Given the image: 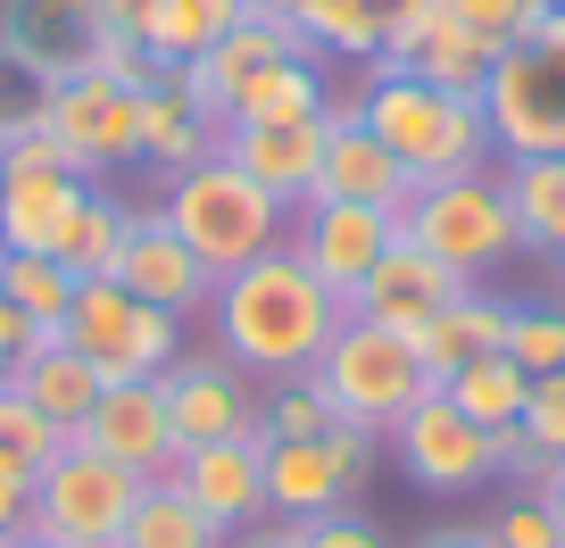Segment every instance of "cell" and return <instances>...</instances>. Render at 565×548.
Returning a JSON list of instances; mask_svg holds the SVG:
<instances>
[{
	"mask_svg": "<svg viewBox=\"0 0 565 548\" xmlns=\"http://www.w3.org/2000/svg\"><path fill=\"white\" fill-rule=\"evenodd\" d=\"M0 548H18V540H0Z\"/></svg>",
	"mask_w": 565,
	"mask_h": 548,
	"instance_id": "obj_53",
	"label": "cell"
},
{
	"mask_svg": "<svg viewBox=\"0 0 565 548\" xmlns=\"http://www.w3.org/2000/svg\"><path fill=\"white\" fill-rule=\"evenodd\" d=\"M67 341L108 383H159L183 357V316L134 300L117 275H84V283H75V308H67Z\"/></svg>",
	"mask_w": 565,
	"mask_h": 548,
	"instance_id": "obj_8",
	"label": "cell"
},
{
	"mask_svg": "<svg viewBox=\"0 0 565 548\" xmlns=\"http://www.w3.org/2000/svg\"><path fill=\"white\" fill-rule=\"evenodd\" d=\"M557 275H565V266H557ZM557 300H565V291H557Z\"/></svg>",
	"mask_w": 565,
	"mask_h": 548,
	"instance_id": "obj_54",
	"label": "cell"
},
{
	"mask_svg": "<svg viewBox=\"0 0 565 548\" xmlns=\"http://www.w3.org/2000/svg\"><path fill=\"white\" fill-rule=\"evenodd\" d=\"M0 108H9V100H0Z\"/></svg>",
	"mask_w": 565,
	"mask_h": 548,
	"instance_id": "obj_55",
	"label": "cell"
},
{
	"mask_svg": "<svg viewBox=\"0 0 565 548\" xmlns=\"http://www.w3.org/2000/svg\"><path fill=\"white\" fill-rule=\"evenodd\" d=\"M25 350H34V324H25L9 300H0V390H9V374H18V357H25Z\"/></svg>",
	"mask_w": 565,
	"mask_h": 548,
	"instance_id": "obj_45",
	"label": "cell"
},
{
	"mask_svg": "<svg viewBox=\"0 0 565 548\" xmlns=\"http://www.w3.org/2000/svg\"><path fill=\"white\" fill-rule=\"evenodd\" d=\"M291 531V548H391V531L374 524V515L341 507V515H317V524H282Z\"/></svg>",
	"mask_w": 565,
	"mask_h": 548,
	"instance_id": "obj_43",
	"label": "cell"
},
{
	"mask_svg": "<svg viewBox=\"0 0 565 548\" xmlns=\"http://www.w3.org/2000/svg\"><path fill=\"white\" fill-rule=\"evenodd\" d=\"M508 357L524 374H565V300H515Z\"/></svg>",
	"mask_w": 565,
	"mask_h": 548,
	"instance_id": "obj_36",
	"label": "cell"
},
{
	"mask_svg": "<svg viewBox=\"0 0 565 548\" xmlns=\"http://www.w3.org/2000/svg\"><path fill=\"white\" fill-rule=\"evenodd\" d=\"M399 233L416 249H433L458 283H482L491 266H508L515 249H524L515 241V208H508V192H499V166L449 175V183H416V200L399 208Z\"/></svg>",
	"mask_w": 565,
	"mask_h": 548,
	"instance_id": "obj_5",
	"label": "cell"
},
{
	"mask_svg": "<svg viewBox=\"0 0 565 548\" xmlns=\"http://www.w3.org/2000/svg\"><path fill=\"white\" fill-rule=\"evenodd\" d=\"M9 390H18V399H34L42 416H51V425H58V432H67V441H75V432H84V416H92V407H100L108 374L92 366V357L75 350L67 333H42L34 350L18 357V374H9Z\"/></svg>",
	"mask_w": 565,
	"mask_h": 548,
	"instance_id": "obj_23",
	"label": "cell"
},
{
	"mask_svg": "<svg viewBox=\"0 0 565 548\" xmlns=\"http://www.w3.org/2000/svg\"><path fill=\"white\" fill-rule=\"evenodd\" d=\"M499 192L515 208V241L565 266V159H499Z\"/></svg>",
	"mask_w": 565,
	"mask_h": 548,
	"instance_id": "obj_26",
	"label": "cell"
},
{
	"mask_svg": "<svg viewBox=\"0 0 565 548\" xmlns=\"http://www.w3.org/2000/svg\"><path fill=\"white\" fill-rule=\"evenodd\" d=\"M18 548H67V540H18Z\"/></svg>",
	"mask_w": 565,
	"mask_h": 548,
	"instance_id": "obj_50",
	"label": "cell"
},
{
	"mask_svg": "<svg viewBox=\"0 0 565 548\" xmlns=\"http://www.w3.org/2000/svg\"><path fill=\"white\" fill-rule=\"evenodd\" d=\"M383 432L366 425H333L317 441H266V524H317L366 498Z\"/></svg>",
	"mask_w": 565,
	"mask_h": 548,
	"instance_id": "obj_7",
	"label": "cell"
},
{
	"mask_svg": "<svg viewBox=\"0 0 565 548\" xmlns=\"http://www.w3.org/2000/svg\"><path fill=\"white\" fill-rule=\"evenodd\" d=\"M416 548H491V540H482V524H458V531H424Z\"/></svg>",
	"mask_w": 565,
	"mask_h": 548,
	"instance_id": "obj_47",
	"label": "cell"
},
{
	"mask_svg": "<svg viewBox=\"0 0 565 548\" xmlns=\"http://www.w3.org/2000/svg\"><path fill=\"white\" fill-rule=\"evenodd\" d=\"M134 216H141V208H125V200L92 192L84 216H75V233H67V249H58V266H75V275H117L125 241H134Z\"/></svg>",
	"mask_w": 565,
	"mask_h": 548,
	"instance_id": "obj_34",
	"label": "cell"
},
{
	"mask_svg": "<svg viewBox=\"0 0 565 548\" xmlns=\"http://www.w3.org/2000/svg\"><path fill=\"white\" fill-rule=\"evenodd\" d=\"M92 34H100V0H9V25H0V58L25 67L42 92L67 84L84 67Z\"/></svg>",
	"mask_w": 565,
	"mask_h": 548,
	"instance_id": "obj_19",
	"label": "cell"
},
{
	"mask_svg": "<svg viewBox=\"0 0 565 548\" xmlns=\"http://www.w3.org/2000/svg\"><path fill=\"white\" fill-rule=\"evenodd\" d=\"M317 383H324V399L341 407V425L391 432L407 407L433 390V374H424V357H416V341H407V333H383V324L350 316L333 341H324Z\"/></svg>",
	"mask_w": 565,
	"mask_h": 548,
	"instance_id": "obj_6",
	"label": "cell"
},
{
	"mask_svg": "<svg viewBox=\"0 0 565 548\" xmlns=\"http://www.w3.org/2000/svg\"><path fill=\"white\" fill-rule=\"evenodd\" d=\"M92 192H100L92 175H18V183H0V241H9V258H58Z\"/></svg>",
	"mask_w": 565,
	"mask_h": 548,
	"instance_id": "obj_22",
	"label": "cell"
},
{
	"mask_svg": "<svg viewBox=\"0 0 565 548\" xmlns=\"http://www.w3.org/2000/svg\"><path fill=\"white\" fill-rule=\"evenodd\" d=\"M258 9H282V0H258Z\"/></svg>",
	"mask_w": 565,
	"mask_h": 548,
	"instance_id": "obj_52",
	"label": "cell"
},
{
	"mask_svg": "<svg viewBox=\"0 0 565 548\" xmlns=\"http://www.w3.org/2000/svg\"><path fill=\"white\" fill-rule=\"evenodd\" d=\"M209 150H216V117H200L175 75H159V84L141 92V117H134V159L159 166V175H183V166H200Z\"/></svg>",
	"mask_w": 565,
	"mask_h": 548,
	"instance_id": "obj_25",
	"label": "cell"
},
{
	"mask_svg": "<svg viewBox=\"0 0 565 548\" xmlns=\"http://www.w3.org/2000/svg\"><path fill=\"white\" fill-rule=\"evenodd\" d=\"M515 432H524L532 449H548V458L565 465V374H532V390H524V416H515Z\"/></svg>",
	"mask_w": 565,
	"mask_h": 548,
	"instance_id": "obj_41",
	"label": "cell"
},
{
	"mask_svg": "<svg viewBox=\"0 0 565 548\" xmlns=\"http://www.w3.org/2000/svg\"><path fill=\"white\" fill-rule=\"evenodd\" d=\"M0 540H34V474H0Z\"/></svg>",
	"mask_w": 565,
	"mask_h": 548,
	"instance_id": "obj_44",
	"label": "cell"
},
{
	"mask_svg": "<svg viewBox=\"0 0 565 548\" xmlns=\"http://www.w3.org/2000/svg\"><path fill=\"white\" fill-rule=\"evenodd\" d=\"M482 540L491 548H565V531H557V515H548L541 491H508L482 515Z\"/></svg>",
	"mask_w": 565,
	"mask_h": 548,
	"instance_id": "obj_38",
	"label": "cell"
},
{
	"mask_svg": "<svg viewBox=\"0 0 565 548\" xmlns=\"http://www.w3.org/2000/svg\"><path fill=\"white\" fill-rule=\"evenodd\" d=\"M458 275H449L433 249H416L399 233V241L383 249V258L366 266V283L350 291V316H366V324H383V333H424V324L441 316L449 300H458Z\"/></svg>",
	"mask_w": 565,
	"mask_h": 548,
	"instance_id": "obj_15",
	"label": "cell"
},
{
	"mask_svg": "<svg viewBox=\"0 0 565 548\" xmlns=\"http://www.w3.org/2000/svg\"><path fill=\"white\" fill-rule=\"evenodd\" d=\"M441 390H449V399L466 407V416H475L482 432H508L515 416H524V390H532V374L515 366L508 350H491V357H466V366L449 374Z\"/></svg>",
	"mask_w": 565,
	"mask_h": 548,
	"instance_id": "obj_32",
	"label": "cell"
},
{
	"mask_svg": "<svg viewBox=\"0 0 565 548\" xmlns=\"http://www.w3.org/2000/svg\"><path fill=\"white\" fill-rule=\"evenodd\" d=\"M282 18L300 25L308 58H358V67H374L383 58V9L374 0H282Z\"/></svg>",
	"mask_w": 565,
	"mask_h": 548,
	"instance_id": "obj_30",
	"label": "cell"
},
{
	"mask_svg": "<svg viewBox=\"0 0 565 548\" xmlns=\"http://www.w3.org/2000/svg\"><path fill=\"white\" fill-rule=\"evenodd\" d=\"M159 0H100V25H125V34H141V18H150Z\"/></svg>",
	"mask_w": 565,
	"mask_h": 548,
	"instance_id": "obj_46",
	"label": "cell"
},
{
	"mask_svg": "<svg viewBox=\"0 0 565 548\" xmlns=\"http://www.w3.org/2000/svg\"><path fill=\"white\" fill-rule=\"evenodd\" d=\"M341 425V407L324 399L317 374H291V383H266L258 390V432L266 441H317V432Z\"/></svg>",
	"mask_w": 565,
	"mask_h": 548,
	"instance_id": "obj_35",
	"label": "cell"
},
{
	"mask_svg": "<svg viewBox=\"0 0 565 548\" xmlns=\"http://www.w3.org/2000/svg\"><path fill=\"white\" fill-rule=\"evenodd\" d=\"M117 548H225V531L183 498L175 474H150L141 498H134V515H125V531H117Z\"/></svg>",
	"mask_w": 565,
	"mask_h": 548,
	"instance_id": "obj_29",
	"label": "cell"
},
{
	"mask_svg": "<svg viewBox=\"0 0 565 548\" xmlns=\"http://www.w3.org/2000/svg\"><path fill=\"white\" fill-rule=\"evenodd\" d=\"M58 449H67V432H58L34 399L0 390V458H9V465H25V474H42V465H51Z\"/></svg>",
	"mask_w": 565,
	"mask_h": 548,
	"instance_id": "obj_37",
	"label": "cell"
},
{
	"mask_svg": "<svg viewBox=\"0 0 565 548\" xmlns=\"http://www.w3.org/2000/svg\"><path fill=\"white\" fill-rule=\"evenodd\" d=\"M324 108H333V92H324L317 58H275L233 92V108L216 125H317Z\"/></svg>",
	"mask_w": 565,
	"mask_h": 548,
	"instance_id": "obj_27",
	"label": "cell"
},
{
	"mask_svg": "<svg viewBox=\"0 0 565 548\" xmlns=\"http://www.w3.org/2000/svg\"><path fill=\"white\" fill-rule=\"evenodd\" d=\"M482 117L499 159H565V0L491 58Z\"/></svg>",
	"mask_w": 565,
	"mask_h": 548,
	"instance_id": "obj_4",
	"label": "cell"
},
{
	"mask_svg": "<svg viewBox=\"0 0 565 548\" xmlns=\"http://www.w3.org/2000/svg\"><path fill=\"white\" fill-rule=\"evenodd\" d=\"M541 498H548V515H557V531H565V465H557V474L541 482Z\"/></svg>",
	"mask_w": 565,
	"mask_h": 548,
	"instance_id": "obj_49",
	"label": "cell"
},
{
	"mask_svg": "<svg viewBox=\"0 0 565 548\" xmlns=\"http://www.w3.org/2000/svg\"><path fill=\"white\" fill-rule=\"evenodd\" d=\"M75 283H84V275H75V266H58V258H9V266H0V300L34 324V341H42V333H67Z\"/></svg>",
	"mask_w": 565,
	"mask_h": 548,
	"instance_id": "obj_33",
	"label": "cell"
},
{
	"mask_svg": "<svg viewBox=\"0 0 565 548\" xmlns=\"http://www.w3.org/2000/svg\"><path fill=\"white\" fill-rule=\"evenodd\" d=\"M209 324H216V350H225L249 383H291V374H317L324 341L350 324V308H341L291 249H266V258L216 275Z\"/></svg>",
	"mask_w": 565,
	"mask_h": 548,
	"instance_id": "obj_1",
	"label": "cell"
},
{
	"mask_svg": "<svg viewBox=\"0 0 565 548\" xmlns=\"http://www.w3.org/2000/svg\"><path fill=\"white\" fill-rule=\"evenodd\" d=\"M225 548H291V531H282V524L275 531H225Z\"/></svg>",
	"mask_w": 565,
	"mask_h": 548,
	"instance_id": "obj_48",
	"label": "cell"
},
{
	"mask_svg": "<svg viewBox=\"0 0 565 548\" xmlns=\"http://www.w3.org/2000/svg\"><path fill=\"white\" fill-rule=\"evenodd\" d=\"M134 117H141V92L108 84V75L75 67L67 84H51V133L67 142L75 175H117V166H141L134 159Z\"/></svg>",
	"mask_w": 565,
	"mask_h": 548,
	"instance_id": "obj_13",
	"label": "cell"
},
{
	"mask_svg": "<svg viewBox=\"0 0 565 548\" xmlns=\"http://www.w3.org/2000/svg\"><path fill=\"white\" fill-rule=\"evenodd\" d=\"M159 216L183 233V249H192L209 275H233V266H249V258H266V249L291 241V200H275L266 183H249L225 150H209L200 166L167 175Z\"/></svg>",
	"mask_w": 565,
	"mask_h": 548,
	"instance_id": "obj_3",
	"label": "cell"
},
{
	"mask_svg": "<svg viewBox=\"0 0 565 548\" xmlns=\"http://www.w3.org/2000/svg\"><path fill=\"white\" fill-rule=\"evenodd\" d=\"M374 9H383V18H391V9H399V0H374Z\"/></svg>",
	"mask_w": 565,
	"mask_h": 548,
	"instance_id": "obj_51",
	"label": "cell"
},
{
	"mask_svg": "<svg viewBox=\"0 0 565 548\" xmlns=\"http://www.w3.org/2000/svg\"><path fill=\"white\" fill-rule=\"evenodd\" d=\"M391 241H399V216H391V208H366V200H300V208H291V241H282V249H291V258H300L341 308H350V291L366 283V266L383 258Z\"/></svg>",
	"mask_w": 565,
	"mask_h": 548,
	"instance_id": "obj_11",
	"label": "cell"
},
{
	"mask_svg": "<svg viewBox=\"0 0 565 548\" xmlns=\"http://www.w3.org/2000/svg\"><path fill=\"white\" fill-rule=\"evenodd\" d=\"M84 67H92V75H108V84H125V92H150V84L167 75L159 58H150V42H141V34H125V25H100V34H92Z\"/></svg>",
	"mask_w": 565,
	"mask_h": 548,
	"instance_id": "obj_39",
	"label": "cell"
},
{
	"mask_svg": "<svg viewBox=\"0 0 565 548\" xmlns=\"http://www.w3.org/2000/svg\"><path fill=\"white\" fill-rule=\"evenodd\" d=\"M491 42L475 34L466 18H449V0L433 9V25L416 34V51L399 58L407 75H424V84H441V92H466V100H482V84H491Z\"/></svg>",
	"mask_w": 565,
	"mask_h": 548,
	"instance_id": "obj_28",
	"label": "cell"
},
{
	"mask_svg": "<svg viewBox=\"0 0 565 548\" xmlns=\"http://www.w3.org/2000/svg\"><path fill=\"white\" fill-rule=\"evenodd\" d=\"M117 283L134 291V300H150V308H167V316H209V300H216V275L183 249V233L167 225L159 208H141L134 216V241H125V258H117Z\"/></svg>",
	"mask_w": 565,
	"mask_h": 548,
	"instance_id": "obj_17",
	"label": "cell"
},
{
	"mask_svg": "<svg viewBox=\"0 0 565 548\" xmlns=\"http://www.w3.org/2000/svg\"><path fill=\"white\" fill-rule=\"evenodd\" d=\"M275 58H308V42H300V25L282 18V9H258V0H249V18L233 25L225 42H209L200 58H183L175 84H183V100H192L200 117H225L233 92H242L258 67H275Z\"/></svg>",
	"mask_w": 565,
	"mask_h": 548,
	"instance_id": "obj_14",
	"label": "cell"
},
{
	"mask_svg": "<svg viewBox=\"0 0 565 548\" xmlns=\"http://www.w3.org/2000/svg\"><path fill=\"white\" fill-rule=\"evenodd\" d=\"M548 9H557V0H449V18H466L475 25L482 42H491V51H508V42H524L532 25L548 18Z\"/></svg>",
	"mask_w": 565,
	"mask_h": 548,
	"instance_id": "obj_40",
	"label": "cell"
},
{
	"mask_svg": "<svg viewBox=\"0 0 565 548\" xmlns=\"http://www.w3.org/2000/svg\"><path fill=\"white\" fill-rule=\"evenodd\" d=\"M350 108H358L366 133H383V150L416 183H449V175H482V166H499L482 100L424 84V75H407V67H383V58H374L366 84L350 92Z\"/></svg>",
	"mask_w": 565,
	"mask_h": 548,
	"instance_id": "obj_2",
	"label": "cell"
},
{
	"mask_svg": "<svg viewBox=\"0 0 565 548\" xmlns=\"http://www.w3.org/2000/svg\"><path fill=\"white\" fill-rule=\"evenodd\" d=\"M75 441L100 449V458H117V465H134V474H175V425H167V390L159 383H108Z\"/></svg>",
	"mask_w": 565,
	"mask_h": 548,
	"instance_id": "obj_20",
	"label": "cell"
},
{
	"mask_svg": "<svg viewBox=\"0 0 565 548\" xmlns=\"http://www.w3.org/2000/svg\"><path fill=\"white\" fill-rule=\"evenodd\" d=\"M18 175H75L67 142H58L51 125H34V133H0V183H18Z\"/></svg>",
	"mask_w": 565,
	"mask_h": 548,
	"instance_id": "obj_42",
	"label": "cell"
},
{
	"mask_svg": "<svg viewBox=\"0 0 565 548\" xmlns=\"http://www.w3.org/2000/svg\"><path fill=\"white\" fill-rule=\"evenodd\" d=\"M159 390H167V425H175V458L258 432V383H249L225 350H183L175 366L159 374Z\"/></svg>",
	"mask_w": 565,
	"mask_h": 548,
	"instance_id": "obj_12",
	"label": "cell"
},
{
	"mask_svg": "<svg viewBox=\"0 0 565 548\" xmlns=\"http://www.w3.org/2000/svg\"><path fill=\"white\" fill-rule=\"evenodd\" d=\"M216 150H225L249 183H266L275 200H291V208H300V200L317 192L324 117H317V125H216Z\"/></svg>",
	"mask_w": 565,
	"mask_h": 548,
	"instance_id": "obj_21",
	"label": "cell"
},
{
	"mask_svg": "<svg viewBox=\"0 0 565 548\" xmlns=\"http://www.w3.org/2000/svg\"><path fill=\"white\" fill-rule=\"evenodd\" d=\"M308 200H366V208L399 216L407 200H416V175L383 150V133L358 125L350 100H333V108H324V159H317V192H308Z\"/></svg>",
	"mask_w": 565,
	"mask_h": 548,
	"instance_id": "obj_16",
	"label": "cell"
},
{
	"mask_svg": "<svg viewBox=\"0 0 565 548\" xmlns=\"http://www.w3.org/2000/svg\"><path fill=\"white\" fill-rule=\"evenodd\" d=\"M383 441H391V458H399V474L416 482V491H433V498H466V491H482V482L499 474L491 432H482L441 383L424 390V399L407 407Z\"/></svg>",
	"mask_w": 565,
	"mask_h": 548,
	"instance_id": "obj_10",
	"label": "cell"
},
{
	"mask_svg": "<svg viewBox=\"0 0 565 548\" xmlns=\"http://www.w3.org/2000/svg\"><path fill=\"white\" fill-rule=\"evenodd\" d=\"M508 316H515V300H499V291L466 283L458 300L441 308V316L424 324V333H407V341H416L424 374H433V383H449V374H458L466 357H491V350H508Z\"/></svg>",
	"mask_w": 565,
	"mask_h": 548,
	"instance_id": "obj_24",
	"label": "cell"
},
{
	"mask_svg": "<svg viewBox=\"0 0 565 548\" xmlns=\"http://www.w3.org/2000/svg\"><path fill=\"white\" fill-rule=\"evenodd\" d=\"M141 482H150V474H134V465L100 458V449H84V441H67L34 474V540L117 548V531H125V515H134Z\"/></svg>",
	"mask_w": 565,
	"mask_h": 548,
	"instance_id": "obj_9",
	"label": "cell"
},
{
	"mask_svg": "<svg viewBox=\"0 0 565 548\" xmlns=\"http://www.w3.org/2000/svg\"><path fill=\"white\" fill-rule=\"evenodd\" d=\"M242 18H249V0H159V9L141 18V42H150V58L175 75L183 58H200L209 42H225Z\"/></svg>",
	"mask_w": 565,
	"mask_h": 548,
	"instance_id": "obj_31",
	"label": "cell"
},
{
	"mask_svg": "<svg viewBox=\"0 0 565 548\" xmlns=\"http://www.w3.org/2000/svg\"><path fill=\"white\" fill-rule=\"evenodd\" d=\"M175 482L216 531H258L266 524V432L249 441H209V449H183Z\"/></svg>",
	"mask_w": 565,
	"mask_h": 548,
	"instance_id": "obj_18",
	"label": "cell"
}]
</instances>
